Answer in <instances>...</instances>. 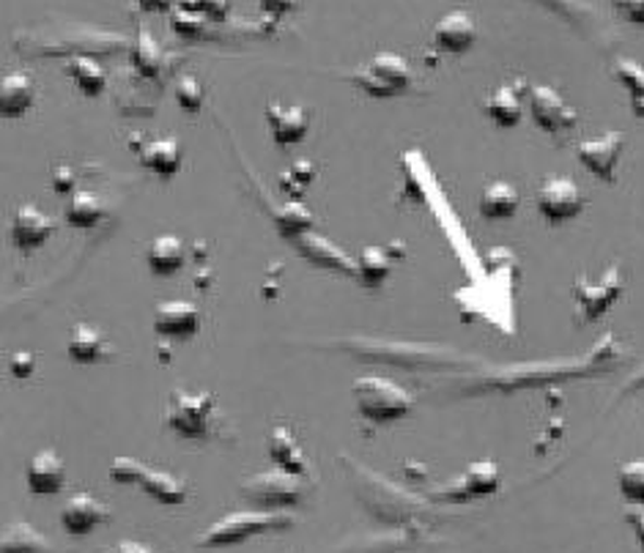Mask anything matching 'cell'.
Wrapping results in <instances>:
<instances>
[{
	"label": "cell",
	"mask_w": 644,
	"mask_h": 553,
	"mask_svg": "<svg viewBox=\"0 0 644 553\" xmlns=\"http://www.w3.org/2000/svg\"><path fill=\"white\" fill-rule=\"evenodd\" d=\"M266 455H269L271 466H280V469L291 471L300 480L311 477V460H307L305 450H302L300 439L291 428L285 425H275L266 433Z\"/></svg>",
	"instance_id": "19"
},
{
	"label": "cell",
	"mask_w": 644,
	"mask_h": 553,
	"mask_svg": "<svg viewBox=\"0 0 644 553\" xmlns=\"http://www.w3.org/2000/svg\"><path fill=\"white\" fill-rule=\"evenodd\" d=\"M622 291H625V280H622L620 263H609L598 276H590L587 271L576 274L571 294L573 318L579 327L600 321L622 299Z\"/></svg>",
	"instance_id": "5"
},
{
	"label": "cell",
	"mask_w": 644,
	"mask_h": 553,
	"mask_svg": "<svg viewBox=\"0 0 644 553\" xmlns=\"http://www.w3.org/2000/svg\"><path fill=\"white\" fill-rule=\"evenodd\" d=\"M351 397H354L356 414L365 422L381 425V428L401 422L414 408L412 392L387 376H360L351 384Z\"/></svg>",
	"instance_id": "2"
},
{
	"label": "cell",
	"mask_w": 644,
	"mask_h": 553,
	"mask_svg": "<svg viewBox=\"0 0 644 553\" xmlns=\"http://www.w3.org/2000/svg\"><path fill=\"white\" fill-rule=\"evenodd\" d=\"M349 79L365 94V97L387 102V99L403 97V94L412 88L414 72L412 66H409L406 58L398 56V52L381 50L376 52L370 61L362 63L356 72H351Z\"/></svg>",
	"instance_id": "6"
},
{
	"label": "cell",
	"mask_w": 644,
	"mask_h": 553,
	"mask_svg": "<svg viewBox=\"0 0 644 553\" xmlns=\"http://www.w3.org/2000/svg\"><path fill=\"white\" fill-rule=\"evenodd\" d=\"M294 524V518L278 509H236L217 518L204 534L198 537L201 548H228L236 542L253 540L266 531H283Z\"/></svg>",
	"instance_id": "3"
},
{
	"label": "cell",
	"mask_w": 644,
	"mask_h": 553,
	"mask_svg": "<svg viewBox=\"0 0 644 553\" xmlns=\"http://www.w3.org/2000/svg\"><path fill=\"white\" fill-rule=\"evenodd\" d=\"M132 151L141 159L143 168L157 179H173L181 173V164H184V148H181L175 135L141 140V146H132Z\"/></svg>",
	"instance_id": "17"
},
{
	"label": "cell",
	"mask_w": 644,
	"mask_h": 553,
	"mask_svg": "<svg viewBox=\"0 0 644 553\" xmlns=\"http://www.w3.org/2000/svg\"><path fill=\"white\" fill-rule=\"evenodd\" d=\"M260 12L271 14V17H283V14L296 12L300 0H258Z\"/></svg>",
	"instance_id": "41"
},
{
	"label": "cell",
	"mask_w": 644,
	"mask_h": 553,
	"mask_svg": "<svg viewBox=\"0 0 644 553\" xmlns=\"http://www.w3.org/2000/svg\"><path fill=\"white\" fill-rule=\"evenodd\" d=\"M151 327L157 337L193 340L204 327V312L190 299H170L154 307Z\"/></svg>",
	"instance_id": "13"
},
{
	"label": "cell",
	"mask_w": 644,
	"mask_h": 553,
	"mask_svg": "<svg viewBox=\"0 0 644 553\" xmlns=\"http://www.w3.org/2000/svg\"><path fill=\"white\" fill-rule=\"evenodd\" d=\"M430 41L445 56H464L475 47L477 41V23L470 12L464 9H452V12L441 14L434 25Z\"/></svg>",
	"instance_id": "14"
},
{
	"label": "cell",
	"mask_w": 644,
	"mask_h": 553,
	"mask_svg": "<svg viewBox=\"0 0 644 553\" xmlns=\"http://www.w3.org/2000/svg\"><path fill=\"white\" fill-rule=\"evenodd\" d=\"M275 225H278L280 236L294 242V238L316 231V217H313V211L302 200H285V206H280V211H275Z\"/></svg>",
	"instance_id": "31"
},
{
	"label": "cell",
	"mask_w": 644,
	"mask_h": 553,
	"mask_svg": "<svg viewBox=\"0 0 644 553\" xmlns=\"http://www.w3.org/2000/svg\"><path fill=\"white\" fill-rule=\"evenodd\" d=\"M521 206V193L515 184L505 179H494L488 184H483L481 198H477V209H481L483 220L491 222H502V220H513L519 214Z\"/></svg>",
	"instance_id": "24"
},
{
	"label": "cell",
	"mask_w": 644,
	"mask_h": 553,
	"mask_svg": "<svg viewBox=\"0 0 644 553\" xmlns=\"http://www.w3.org/2000/svg\"><path fill=\"white\" fill-rule=\"evenodd\" d=\"M110 507L102 499L90 496V493H74L63 502L61 507V526L66 534L85 537L90 531H97L99 526L108 524Z\"/></svg>",
	"instance_id": "16"
},
{
	"label": "cell",
	"mask_w": 644,
	"mask_h": 553,
	"mask_svg": "<svg viewBox=\"0 0 644 553\" xmlns=\"http://www.w3.org/2000/svg\"><path fill=\"white\" fill-rule=\"evenodd\" d=\"M179 7L198 14L206 23H222L231 14V0H179Z\"/></svg>",
	"instance_id": "36"
},
{
	"label": "cell",
	"mask_w": 644,
	"mask_h": 553,
	"mask_svg": "<svg viewBox=\"0 0 644 553\" xmlns=\"http://www.w3.org/2000/svg\"><path fill=\"white\" fill-rule=\"evenodd\" d=\"M526 108H530L537 130L546 132V135H566V132L576 130L579 124V110L551 85H530L526 88Z\"/></svg>",
	"instance_id": "8"
},
{
	"label": "cell",
	"mask_w": 644,
	"mask_h": 553,
	"mask_svg": "<svg viewBox=\"0 0 644 553\" xmlns=\"http://www.w3.org/2000/svg\"><path fill=\"white\" fill-rule=\"evenodd\" d=\"M25 486L31 496H58L66 486V464L56 450H39L25 466Z\"/></svg>",
	"instance_id": "15"
},
{
	"label": "cell",
	"mask_w": 644,
	"mask_h": 553,
	"mask_svg": "<svg viewBox=\"0 0 644 553\" xmlns=\"http://www.w3.org/2000/svg\"><path fill=\"white\" fill-rule=\"evenodd\" d=\"M0 553H52V545L36 526L14 520L3 529Z\"/></svg>",
	"instance_id": "29"
},
{
	"label": "cell",
	"mask_w": 644,
	"mask_h": 553,
	"mask_svg": "<svg viewBox=\"0 0 644 553\" xmlns=\"http://www.w3.org/2000/svg\"><path fill=\"white\" fill-rule=\"evenodd\" d=\"M611 74L625 88L631 113L636 119H644V63L633 61V58H617L611 63Z\"/></svg>",
	"instance_id": "30"
},
{
	"label": "cell",
	"mask_w": 644,
	"mask_h": 553,
	"mask_svg": "<svg viewBox=\"0 0 644 553\" xmlns=\"http://www.w3.org/2000/svg\"><path fill=\"white\" fill-rule=\"evenodd\" d=\"M36 105V83L25 72H7L0 79V115L3 121H20Z\"/></svg>",
	"instance_id": "22"
},
{
	"label": "cell",
	"mask_w": 644,
	"mask_h": 553,
	"mask_svg": "<svg viewBox=\"0 0 644 553\" xmlns=\"http://www.w3.org/2000/svg\"><path fill=\"white\" fill-rule=\"evenodd\" d=\"M175 102H179V108L184 110V113H201L204 110V102H206V90L204 85H201V79L195 77V74H181L179 79H175Z\"/></svg>",
	"instance_id": "35"
},
{
	"label": "cell",
	"mask_w": 644,
	"mask_h": 553,
	"mask_svg": "<svg viewBox=\"0 0 644 553\" xmlns=\"http://www.w3.org/2000/svg\"><path fill=\"white\" fill-rule=\"evenodd\" d=\"M291 244H294V247L300 249L307 260H311V263H316L318 269L338 271V274H345V276H356V258L345 255L343 249L335 247L332 242H327V238L318 236L316 231L294 238Z\"/></svg>",
	"instance_id": "23"
},
{
	"label": "cell",
	"mask_w": 644,
	"mask_h": 553,
	"mask_svg": "<svg viewBox=\"0 0 644 553\" xmlns=\"http://www.w3.org/2000/svg\"><path fill=\"white\" fill-rule=\"evenodd\" d=\"M105 217H108V206L90 189H77L72 198H66V206H63V220H66V225L77 228V231H94V228L102 225Z\"/></svg>",
	"instance_id": "27"
},
{
	"label": "cell",
	"mask_w": 644,
	"mask_h": 553,
	"mask_svg": "<svg viewBox=\"0 0 644 553\" xmlns=\"http://www.w3.org/2000/svg\"><path fill=\"white\" fill-rule=\"evenodd\" d=\"M162 47L154 41V36L146 28L137 30L135 41H132V66L141 77L157 79L162 74Z\"/></svg>",
	"instance_id": "32"
},
{
	"label": "cell",
	"mask_w": 644,
	"mask_h": 553,
	"mask_svg": "<svg viewBox=\"0 0 644 553\" xmlns=\"http://www.w3.org/2000/svg\"><path fill=\"white\" fill-rule=\"evenodd\" d=\"M102 553H157V551H154V548L148 545V542H141V540H121V542H116V545L105 548Z\"/></svg>",
	"instance_id": "42"
},
{
	"label": "cell",
	"mask_w": 644,
	"mask_h": 553,
	"mask_svg": "<svg viewBox=\"0 0 644 553\" xmlns=\"http://www.w3.org/2000/svg\"><path fill=\"white\" fill-rule=\"evenodd\" d=\"M403 253H406V247L398 242L362 247L360 255H356V280L365 288H381L390 280L398 260H403Z\"/></svg>",
	"instance_id": "18"
},
{
	"label": "cell",
	"mask_w": 644,
	"mask_h": 553,
	"mask_svg": "<svg viewBox=\"0 0 644 553\" xmlns=\"http://www.w3.org/2000/svg\"><path fill=\"white\" fill-rule=\"evenodd\" d=\"M499 482H502V471L494 460H477L470 464V469L461 475V480L452 488V496L455 499H483L494 496L499 491Z\"/></svg>",
	"instance_id": "26"
},
{
	"label": "cell",
	"mask_w": 644,
	"mask_h": 553,
	"mask_svg": "<svg viewBox=\"0 0 644 553\" xmlns=\"http://www.w3.org/2000/svg\"><path fill=\"white\" fill-rule=\"evenodd\" d=\"M316 175H318L316 162H311V159H296L291 168H285L283 173L278 175V189L289 200H302V195L311 189Z\"/></svg>",
	"instance_id": "33"
},
{
	"label": "cell",
	"mask_w": 644,
	"mask_h": 553,
	"mask_svg": "<svg viewBox=\"0 0 644 553\" xmlns=\"http://www.w3.org/2000/svg\"><path fill=\"white\" fill-rule=\"evenodd\" d=\"M63 72L72 79L74 88L88 99L102 97L105 88H108V74H105L102 63L94 61L90 56H69L63 63Z\"/></svg>",
	"instance_id": "28"
},
{
	"label": "cell",
	"mask_w": 644,
	"mask_h": 553,
	"mask_svg": "<svg viewBox=\"0 0 644 553\" xmlns=\"http://www.w3.org/2000/svg\"><path fill=\"white\" fill-rule=\"evenodd\" d=\"M184 266H187V244L173 233H162L146 247V269L154 276L168 280V276L179 274Z\"/></svg>",
	"instance_id": "25"
},
{
	"label": "cell",
	"mask_w": 644,
	"mask_h": 553,
	"mask_svg": "<svg viewBox=\"0 0 644 553\" xmlns=\"http://www.w3.org/2000/svg\"><path fill=\"white\" fill-rule=\"evenodd\" d=\"M170 25L179 36H201L206 28V20L198 17V14L187 12V9H175L173 17H170Z\"/></svg>",
	"instance_id": "37"
},
{
	"label": "cell",
	"mask_w": 644,
	"mask_h": 553,
	"mask_svg": "<svg viewBox=\"0 0 644 553\" xmlns=\"http://www.w3.org/2000/svg\"><path fill=\"white\" fill-rule=\"evenodd\" d=\"M622 151H625V132L609 130L604 135L587 137V140L579 143L576 159L593 179L615 184Z\"/></svg>",
	"instance_id": "10"
},
{
	"label": "cell",
	"mask_w": 644,
	"mask_h": 553,
	"mask_svg": "<svg viewBox=\"0 0 644 553\" xmlns=\"http://www.w3.org/2000/svg\"><path fill=\"white\" fill-rule=\"evenodd\" d=\"M116 351L110 345L108 334L90 321H77L69 329L66 337V356L74 365H99V361L110 359Z\"/></svg>",
	"instance_id": "21"
},
{
	"label": "cell",
	"mask_w": 644,
	"mask_h": 553,
	"mask_svg": "<svg viewBox=\"0 0 644 553\" xmlns=\"http://www.w3.org/2000/svg\"><path fill=\"white\" fill-rule=\"evenodd\" d=\"M617 491L625 502L644 504V460H628L617 466Z\"/></svg>",
	"instance_id": "34"
},
{
	"label": "cell",
	"mask_w": 644,
	"mask_h": 553,
	"mask_svg": "<svg viewBox=\"0 0 644 553\" xmlns=\"http://www.w3.org/2000/svg\"><path fill=\"white\" fill-rule=\"evenodd\" d=\"M135 3L148 14H165L173 9V0H135Z\"/></svg>",
	"instance_id": "43"
},
{
	"label": "cell",
	"mask_w": 644,
	"mask_h": 553,
	"mask_svg": "<svg viewBox=\"0 0 644 553\" xmlns=\"http://www.w3.org/2000/svg\"><path fill=\"white\" fill-rule=\"evenodd\" d=\"M242 493L250 502L258 504L260 509H280L291 507V504H300L302 486L300 477L280 469V466H271V469L258 471L255 477H250L242 486Z\"/></svg>",
	"instance_id": "9"
},
{
	"label": "cell",
	"mask_w": 644,
	"mask_h": 553,
	"mask_svg": "<svg viewBox=\"0 0 644 553\" xmlns=\"http://www.w3.org/2000/svg\"><path fill=\"white\" fill-rule=\"evenodd\" d=\"M587 198L571 175H548L540 181L535 195V209L548 225H566L582 217Z\"/></svg>",
	"instance_id": "7"
},
{
	"label": "cell",
	"mask_w": 644,
	"mask_h": 553,
	"mask_svg": "<svg viewBox=\"0 0 644 553\" xmlns=\"http://www.w3.org/2000/svg\"><path fill=\"white\" fill-rule=\"evenodd\" d=\"M36 367H39V356L31 354V351H17V354L9 356V373L17 381H28L36 373Z\"/></svg>",
	"instance_id": "38"
},
{
	"label": "cell",
	"mask_w": 644,
	"mask_h": 553,
	"mask_svg": "<svg viewBox=\"0 0 644 553\" xmlns=\"http://www.w3.org/2000/svg\"><path fill=\"white\" fill-rule=\"evenodd\" d=\"M615 12L633 25H644V0H611Z\"/></svg>",
	"instance_id": "40"
},
{
	"label": "cell",
	"mask_w": 644,
	"mask_h": 553,
	"mask_svg": "<svg viewBox=\"0 0 644 553\" xmlns=\"http://www.w3.org/2000/svg\"><path fill=\"white\" fill-rule=\"evenodd\" d=\"M58 233V222L36 204H23L9 225V242L20 255H34Z\"/></svg>",
	"instance_id": "11"
},
{
	"label": "cell",
	"mask_w": 644,
	"mask_h": 553,
	"mask_svg": "<svg viewBox=\"0 0 644 553\" xmlns=\"http://www.w3.org/2000/svg\"><path fill=\"white\" fill-rule=\"evenodd\" d=\"M266 130H269L271 146L285 151V148L300 146L302 140L311 132V110L305 105H283V102H269L264 110Z\"/></svg>",
	"instance_id": "12"
},
{
	"label": "cell",
	"mask_w": 644,
	"mask_h": 553,
	"mask_svg": "<svg viewBox=\"0 0 644 553\" xmlns=\"http://www.w3.org/2000/svg\"><path fill=\"white\" fill-rule=\"evenodd\" d=\"M52 189H56L58 195H63V198H72V195L77 193V175H74V170L69 168V164L52 168Z\"/></svg>",
	"instance_id": "39"
},
{
	"label": "cell",
	"mask_w": 644,
	"mask_h": 553,
	"mask_svg": "<svg viewBox=\"0 0 644 553\" xmlns=\"http://www.w3.org/2000/svg\"><path fill=\"white\" fill-rule=\"evenodd\" d=\"M110 480L119 482V486L141 488V491L146 493V496H151L154 502L170 504V507L184 504L190 496L187 482L179 480L173 471L157 469V466L143 464V460L130 455H119L110 460Z\"/></svg>",
	"instance_id": "4"
},
{
	"label": "cell",
	"mask_w": 644,
	"mask_h": 553,
	"mask_svg": "<svg viewBox=\"0 0 644 553\" xmlns=\"http://www.w3.org/2000/svg\"><path fill=\"white\" fill-rule=\"evenodd\" d=\"M165 428L184 441H211L220 435L222 417L215 392L179 386L165 401Z\"/></svg>",
	"instance_id": "1"
},
{
	"label": "cell",
	"mask_w": 644,
	"mask_h": 553,
	"mask_svg": "<svg viewBox=\"0 0 644 553\" xmlns=\"http://www.w3.org/2000/svg\"><path fill=\"white\" fill-rule=\"evenodd\" d=\"M526 88H530V85L524 83L497 85V88L483 99V113H486V119L491 121L494 126H499V130H515V126L521 124V119H524Z\"/></svg>",
	"instance_id": "20"
}]
</instances>
